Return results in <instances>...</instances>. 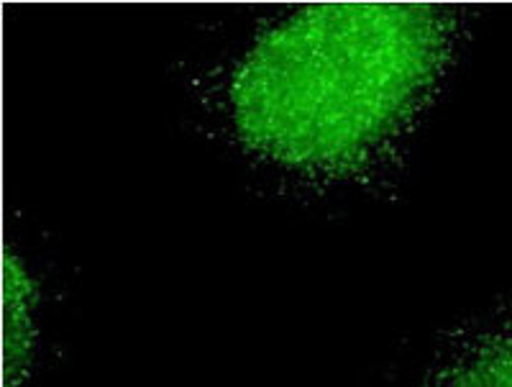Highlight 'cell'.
<instances>
[{
    "instance_id": "3",
    "label": "cell",
    "mask_w": 512,
    "mask_h": 387,
    "mask_svg": "<svg viewBox=\"0 0 512 387\" xmlns=\"http://www.w3.org/2000/svg\"><path fill=\"white\" fill-rule=\"evenodd\" d=\"M441 387H512V326L474 346Z\"/></svg>"
},
{
    "instance_id": "1",
    "label": "cell",
    "mask_w": 512,
    "mask_h": 387,
    "mask_svg": "<svg viewBox=\"0 0 512 387\" xmlns=\"http://www.w3.org/2000/svg\"><path fill=\"white\" fill-rule=\"evenodd\" d=\"M446 52L438 6H303L241 59L233 121L251 149L280 165L354 170L418 111Z\"/></svg>"
},
{
    "instance_id": "2",
    "label": "cell",
    "mask_w": 512,
    "mask_h": 387,
    "mask_svg": "<svg viewBox=\"0 0 512 387\" xmlns=\"http://www.w3.org/2000/svg\"><path fill=\"white\" fill-rule=\"evenodd\" d=\"M39 344V290L16 254L3 257V387H21Z\"/></svg>"
}]
</instances>
